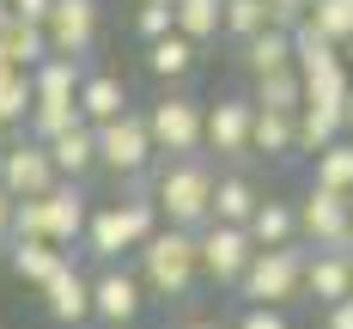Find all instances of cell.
<instances>
[{
    "label": "cell",
    "mask_w": 353,
    "mask_h": 329,
    "mask_svg": "<svg viewBox=\"0 0 353 329\" xmlns=\"http://www.w3.org/2000/svg\"><path fill=\"white\" fill-rule=\"evenodd\" d=\"M213 159L208 152H176L165 159V171L152 177V208L165 226H183V232H201L213 214Z\"/></svg>",
    "instance_id": "1"
},
{
    "label": "cell",
    "mask_w": 353,
    "mask_h": 329,
    "mask_svg": "<svg viewBox=\"0 0 353 329\" xmlns=\"http://www.w3.org/2000/svg\"><path fill=\"white\" fill-rule=\"evenodd\" d=\"M134 256H141V287L146 299H189L195 292V281H201V250H195V232H183V226H152V238L146 244H134Z\"/></svg>",
    "instance_id": "2"
},
{
    "label": "cell",
    "mask_w": 353,
    "mask_h": 329,
    "mask_svg": "<svg viewBox=\"0 0 353 329\" xmlns=\"http://www.w3.org/2000/svg\"><path fill=\"white\" fill-rule=\"evenodd\" d=\"M238 299L244 305H292V299H305V244L292 238V244H262V250H250L244 275H238Z\"/></svg>",
    "instance_id": "3"
},
{
    "label": "cell",
    "mask_w": 353,
    "mask_h": 329,
    "mask_svg": "<svg viewBox=\"0 0 353 329\" xmlns=\"http://www.w3.org/2000/svg\"><path fill=\"white\" fill-rule=\"evenodd\" d=\"M152 226H159L152 195L110 201V208H92V214H85L79 244H85V256H98V262H122V250H134V244H146V238H152Z\"/></svg>",
    "instance_id": "4"
},
{
    "label": "cell",
    "mask_w": 353,
    "mask_h": 329,
    "mask_svg": "<svg viewBox=\"0 0 353 329\" xmlns=\"http://www.w3.org/2000/svg\"><path fill=\"white\" fill-rule=\"evenodd\" d=\"M152 159H159V146H152V128H146V110H122V116H110L98 122V165L116 171L122 183H134L152 171Z\"/></svg>",
    "instance_id": "5"
},
{
    "label": "cell",
    "mask_w": 353,
    "mask_h": 329,
    "mask_svg": "<svg viewBox=\"0 0 353 329\" xmlns=\"http://www.w3.org/2000/svg\"><path fill=\"white\" fill-rule=\"evenodd\" d=\"M85 214H92L85 183L79 177H55L43 195H37V238H49L55 250H73L79 232H85Z\"/></svg>",
    "instance_id": "6"
},
{
    "label": "cell",
    "mask_w": 353,
    "mask_h": 329,
    "mask_svg": "<svg viewBox=\"0 0 353 329\" xmlns=\"http://www.w3.org/2000/svg\"><path fill=\"white\" fill-rule=\"evenodd\" d=\"M141 311H146L141 275L122 268V262H98V275H92V323L128 329V323H141Z\"/></svg>",
    "instance_id": "7"
},
{
    "label": "cell",
    "mask_w": 353,
    "mask_h": 329,
    "mask_svg": "<svg viewBox=\"0 0 353 329\" xmlns=\"http://www.w3.org/2000/svg\"><path fill=\"white\" fill-rule=\"evenodd\" d=\"M347 201H353V195H335V189L311 183L305 201L292 208V214H299V244H305V250H353V238H347Z\"/></svg>",
    "instance_id": "8"
},
{
    "label": "cell",
    "mask_w": 353,
    "mask_h": 329,
    "mask_svg": "<svg viewBox=\"0 0 353 329\" xmlns=\"http://www.w3.org/2000/svg\"><path fill=\"white\" fill-rule=\"evenodd\" d=\"M250 116H256L250 92H232V98L208 104V116H201V152L225 159V165H244L250 159Z\"/></svg>",
    "instance_id": "9"
},
{
    "label": "cell",
    "mask_w": 353,
    "mask_h": 329,
    "mask_svg": "<svg viewBox=\"0 0 353 329\" xmlns=\"http://www.w3.org/2000/svg\"><path fill=\"white\" fill-rule=\"evenodd\" d=\"M201 116H208V104H201V98H183V92H165L159 104L146 110V128H152V146H159V159H176V152H201Z\"/></svg>",
    "instance_id": "10"
},
{
    "label": "cell",
    "mask_w": 353,
    "mask_h": 329,
    "mask_svg": "<svg viewBox=\"0 0 353 329\" xmlns=\"http://www.w3.org/2000/svg\"><path fill=\"white\" fill-rule=\"evenodd\" d=\"M195 250H201V281L213 287H238V275H244L250 262V232L244 226H225V219H208L201 232H195Z\"/></svg>",
    "instance_id": "11"
},
{
    "label": "cell",
    "mask_w": 353,
    "mask_h": 329,
    "mask_svg": "<svg viewBox=\"0 0 353 329\" xmlns=\"http://www.w3.org/2000/svg\"><path fill=\"white\" fill-rule=\"evenodd\" d=\"M98 25H104V6L98 0H49V12H43L49 55H92Z\"/></svg>",
    "instance_id": "12"
},
{
    "label": "cell",
    "mask_w": 353,
    "mask_h": 329,
    "mask_svg": "<svg viewBox=\"0 0 353 329\" xmlns=\"http://www.w3.org/2000/svg\"><path fill=\"white\" fill-rule=\"evenodd\" d=\"M37 292H43L49 323H61V329H85V323H92V275H79L73 256H61Z\"/></svg>",
    "instance_id": "13"
},
{
    "label": "cell",
    "mask_w": 353,
    "mask_h": 329,
    "mask_svg": "<svg viewBox=\"0 0 353 329\" xmlns=\"http://www.w3.org/2000/svg\"><path fill=\"white\" fill-rule=\"evenodd\" d=\"M55 183V159H49V146L43 141H12V146H0V189L12 195V201H25V195H43Z\"/></svg>",
    "instance_id": "14"
},
{
    "label": "cell",
    "mask_w": 353,
    "mask_h": 329,
    "mask_svg": "<svg viewBox=\"0 0 353 329\" xmlns=\"http://www.w3.org/2000/svg\"><path fill=\"white\" fill-rule=\"evenodd\" d=\"M250 159L292 165L299 159V110H256L250 116Z\"/></svg>",
    "instance_id": "15"
},
{
    "label": "cell",
    "mask_w": 353,
    "mask_h": 329,
    "mask_svg": "<svg viewBox=\"0 0 353 329\" xmlns=\"http://www.w3.org/2000/svg\"><path fill=\"white\" fill-rule=\"evenodd\" d=\"M353 292V250H305V299L335 305Z\"/></svg>",
    "instance_id": "16"
},
{
    "label": "cell",
    "mask_w": 353,
    "mask_h": 329,
    "mask_svg": "<svg viewBox=\"0 0 353 329\" xmlns=\"http://www.w3.org/2000/svg\"><path fill=\"white\" fill-rule=\"evenodd\" d=\"M73 104H79V116L98 128V122H110V116H122V110H128V86H122L110 68H85V73H79Z\"/></svg>",
    "instance_id": "17"
},
{
    "label": "cell",
    "mask_w": 353,
    "mask_h": 329,
    "mask_svg": "<svg viewBox=\"0 0 353 329\" xmlns=\"http://www.w3.org/2000/svg\"><path fill=\"white\" fill-rule=\"evenodd\" d=\"M49 146V159H55V177H92L98 171V128L92 122H73V128H61L55 141H43Z\"/></svg>",
    "instance_id": "18"
},
{
    "label": "cell",
    "mask_w": 353,
    "mask_h": 329,
    "mask_svg": "<svg viewBox=\"0 0 353 329\" xmlns=\"http://www.w3.org/2000/svg\"><path fill=\"white\" fill-rule=\"evenodd\" d=\"M92 68L85 55H43L31 68V104H68L79 92V73Z\"/></svg>",
    "instance_id": "19"
},
{
    "label": "cell",
    "mask_w": 353,
    "mask_h": 329,
    "mask_svg": "<svg viewBox=\"0 0 353 329\" xmlns=\"http://www.w3.org/2000/svg\"><path fill=\"white\" fill-rule=\"evenodd\" d=\"M195 61H201V43H189L176 25H171L165 37H152V43H146V68H152V79H189Z\"/></svg>",
    "instance_id": "20"
},
{
    "label": "cell",
    "mask_w": 353,
    "mask_h": 329,
    "mask_svg": "<svg viewBox=\"0 0 353 329\" xmlns=\"http://www.w3.org/2000/svg\"><path fill=\"white\" fill-rule=\"evenodd\" d=\"M250 104L256 110H299L305 104V73L292 68H268V73H250Z\"/></svg>",
    "instance_id": "21"
},
{
    "label": "cell",
    "mask_w": 353,
    "mask_h": 329,
    "mask_svg": "<svg viewBox=\"0 0 353 329\" xmlns=\"http://www.w3.org/2000/svg\"><path fill=\"white\" fill-rule=\"evenodd\" d=\"M238 61H244V73H268V68H286L292 61V25H262L256 37H244L238 43Z\"/></svg>",
    "instance_id": "22"
},
{
    "label": "cell",
    "mask_w": 353,
    "mask_h": 329,
    "mask_svg": "<svg viewBox=\"0 0 353 329\" xmlns=\"http://www.w3.org/2000/svg\"><path fill=\"white\" fill-rule=\"evenodd\" d=\"M250 244L262 250V244H292L299 238V214H292V201H281V195H262L256 201V214L244 219Z\"/></svg>",
    "instance_id": "23"
},
{
    "label": "cell",
    "mask_w": 353,
    "mask_h": 329,
    "mask_svg": "<svg viewBox=\"0 0 353 329\" xmlns=\"http://www.w3.org/2000/svg\"><path fill=\"white\" fill-rule=\"evenodd\" d=\"M256 201H262V189H256L244 171H219V177H213V214H208V219L244 226V219L256 214Z\"/></svg>",
    "instance_id": "24"
},
{
    "label": "cell",
    "mask_w": 353,
    "mask_h": 329,
    "mask_svg": "<svg viewBox=\"0 0 353 329\" xmlns=\"http://www.w3.org/2000/svg\"><path fill=\"white\" fill-rule=\"evenodd\" d=\"M311 183L335 189V195H353V134H335L329 146L311 152Z\"/></svg>",
    "instance_id": "25"
},
{
    "label": "cell",
    "mask_w": 353,
    "mask_h": 329,
    "mask_svg": "<svg viewBox=\"0 0 353 329\" xmlns=\"http://www.w3.org/2000/svg\"><path fill=\"white\" fill-rule=\"evenodd\" d=\"M61 256H68V250H55L49 238H6V262H12V275H19L25 287H43L49 268H55Z\"/></svg>",
    "instance_id": "26"
},
{
    "label": "cell",
    "mask_w": 353,
    "mask_h": 329,
    "mask_svg": "<svg viewBox=\"0 0 353 329\" xmlns=\"http://www.w3.org/2000/svg\"><path fill=\"white\" fill-rule=\"evenodd\" d=\"M335 134H347V110H335V104H299V159L317 152V146H329Z\"/></svg>",
    "instance_id": "27"
},
{
    "label": "cell",
    "mask_w": 353,
    "mask_h": 329,
    "mask_svg": "<svg viewBox=\"0 0 353 329\" xmlns=\"http://www.w3.org/2000/svg\"><path fill=\"white\" fill-rule=\"evenodd\" d=\"M0 49H6V61H12V68H37V61L49 55V37H43L37 19H19V12H12V25L0 31Z\"/></svg>",
    "instance_id": "28"
},
{
    "label": "cell",
    "mask_w": 353,
    "mask_h": 329,
    "mask_svg": "<svg viewBox=\"0 0 353 329\" xmlns=\"http://www.w3.org/2000/svg\"><path fill=\"white\" fill-rule=\"evenodd\" d=\"M171 19L189 43H213L219 19H225V0H171Z\"/></svg>",
    "instance_id": "29"
},
{
    "label": "cell",
    "mask_w": 353,
    "mask_h": 329,
    "mask_svg": "<svg viewBox=\"0 0 353 329\" xmlns=\"http://www.w3.org/2000/svg\"><path fill=\"white\" fill-rule=\"evenodd\" d=\"M262 25H274V6H268V0H225V19H219V37L244 43V37H256Z\"/></svg>",
    "instance_id": "30"
},
{
    "label": "cell",
    "mask_w": 353,
    "mask_h": 329,
    "mask_svg": "<svg viewBox=\"0 0 353 329\" xmlns=\"http://www.w3.org/2000/svg\"><path fill=\"white\" fill-rule=\"evenodd\" d=\"M31 116V68H0V122L25 128Z\"/></svg>",
    "instance_id": "31"
},
{
    "label": "cell",
    "mask_w": 353,
    "mask_h": 329,
    "mask_svg": "<svg viewBox=\"0 0 353 329\" xmlns=\"http://www.w3.org/2000/svg\"><path fill=\"white\" fill-rule=\"evenodd\" d=\"M73 122H85V116H79V104H31V116H25V134H31V141H55V134H61V128H73Z\"/></svg>",
    "instance_id": "32"
},
{
    "label": "cell",
    "mask_w": 353,
    "mask_h": 329,
    "mask_svg": "<svg viewBox=\"0 0 353 329\" xmlns=\"http://www.w3.org/2000/svg\"><path fill=\"white\" fill-rule=\"evenodd\" d=\"M305 19H311L323 37L347 43V37H353V0H311V6H305Z\"/></svg>",
    "instance_id": "33"
},
{
    "label": "cell",
    "mask_w": 353,
    "mask_h": 329,
    "mask_svg": "<svg viewBox=\"0 0 353 329\" xmlns=\"http://www.w3.org/2000/svg\"><path fill=\"white\" fill-rule=\"evenodd\" d=\"M176 19H171V6H152V0H141V12H134V31H141V43H152V37H165Z\"/></svg>",
    "instance_id": "34"
},
{
    "label": "cell",
    "mask_w": 353,
    "mask_h": 329,
    "mask_svg": "<svg viewBox=\"0 0 353 329\" xmlns=\"http://www.w3.org/2000/svg\"><path fill=\"white\" fill-rule=\"evenodd\" d=\"M238 329H292V323H286V311H281V305H244Z\"/></svg>",
    "instance_id": "35"
},
{
    "label": "cell",
    "mask_w": 353,
    "mask_h": 329,
    "mask_svg": "<svg viewBox=\"0 0 353 329\" xmlns=\"http://www.w3.org/2000/svg\"><path fill=\"white\" fill-rule=\"evenodd\" d=\"M323 329H353V292L335 299V305H323Z\"/></svg>",
    "instance_id": "36"
},
{
    "label": "cell",
    "mask_w": 353,
    "mask_h": 329,
    "mask_svg": "<svg viewBox=\"0 0 353 329\" xmlns=\"http://www.w3.org/2000/svg\"><path fill=\"white\" fill-rule=\"evenodd\" d=\"M268 6H274V19H281V25H292V19H299L311 0H268Z\"/></svg>",
    "instance_id": "37"
},
{
    "label": "cell",
    "mask_w": 353,
    "mask_h": 329,
    "mask_svg": "<svg viewBox=\"0 0 353 329\" xmlns=\"http://www.w3.org/2000/svg\"><path fill=\"white\" fill-rule=\"evenodd\" d=\"M12 208H19V201H12V195H6V189H0V244H6V238H12Z\"/></svg>",
    "instance_id": "38"
},
{
    "label": "cell",
    "mask_w": 353,
    "mask_h": 329,
    "mask_svg": "<svg viewBox=\"0 0 353 329\" xmlns=\"http://www.w3.org/2000/svg\"><path fill=\"white\" fill-rule=\"evenodd\" d=\"M12 12H19V19H37V25H43V12H49V0H12Z\"/></svg>",
    "instance_id": "39"
},
{
    "label": "cell",
    "mask_w": 353,
    "mask_h": 329,
    "mask_svg": "<svg viewBox=\"0 0 353 329\" xmlns=\"http://www.w3.org/2000/svg\"><path fill=\"white\" fill-rule=\"evenodd\" d=\"M176 329H219V323H213V317H183Z\"/></svg>",
    "instance_id": "40"
},
{
    "label": "cell",
    "mask_w": 353,
    "mask_h": 329,
    "mask_svg": "<svg viewBox=\"0 0 353 329\" xmlns=\"http://www.w3.org/2000/svg\"><path fill=\"white\" fill-rule=\"evenodd\" d=\"M6 25H12V0H0V31H6Z\"/></svg>",
    "instance_id": "41"
},
{
    "label": "cell",
    "mask_w": 353,
    "mask_h": 329,
    "mask_svg": "<svg viewBox=\"0 0 353 329\" xmlns=\"http://www.w3.org/2000/svg\"><path fill=\"white\" fill-rule=\"evenodd\" d=\"M341 61H347V73H353V37H347V43H341Z\"/></svg>",
    "instance_id": "42"
},
{
    "label": "cell",
    "mask_w": 353,
    "mask_h": 329,
    "mask_svg": "<svg viewBox=\"0 0 353 329\" xmlns=\"http://www.w3.org/2000/svg\"><path fill=\"white\" fill-rule=\"evenodd\" d=\"M347 238H353V201H347Z\"/></svg>",
    "instance_id": "43"
},
{
    "label": "cell",
    "mask_w": 353,
    "mask_h": 329,
    "mask_svg": "<svg viewBox=\"0 0 353 329\" xmlns=\"http://www.w3.org/2000/svg\"><path fill=\"white\" fill-rule=\"evenodd\" d=\"M347 134H353V98H347Z\"/></svg>",
    "instance_id": "44"
},
{
    "label": "cell",
    "mask_w": 353,
    "mask_h": 329,
    "mask_svg": "<svg viewBox=\"0 0 353 329\" xmlns=\"http://www.w3.org/2000/svg\"><path fill=\"white\" fill-rule=\"evenodd\" d=\"M152 6H171V0H152Z\"/></svg>",
    "instance_id": "45"
}]
</instances>
